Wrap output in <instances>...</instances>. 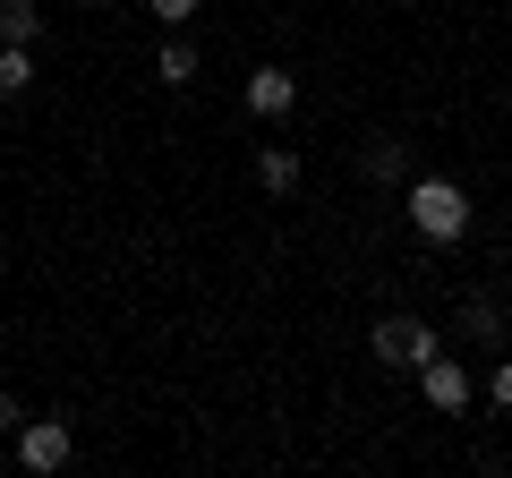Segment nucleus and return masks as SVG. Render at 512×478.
<instances>
[{
  "mask_svg": "<svg viewBox=\"0 0 512 478\" xmlns=\"http://www.w3.org/2000/svg\"><path fill=\"white\" fill-rule=\"evenodd\" d=\"M410 231H419L427 248H461V239H470V197H461V180H410Z\"/></svg>",
  "mask_w": 512,
  "mask_h": 478,
  "instance_id": "f257e3e1",
  "label": "nucleus"
},
{
  "mask_svg": "<svg viewBox=\"0 0 512 478\" xmlns=\"http://www.w3.org/2000/svg\"><path fill=\"white\" fill-rule=\"evenodd\" d=\"M367 350H376L384 368H427V359H436V325H427V316H384L376 333H367Z\"/></svg>",
  "mask_w": 512,
  "mask_h": 478,
  "instance_id": "f03ea898",
  "label": "nucleus"
},
{
  "mask_svg": "<svg viewBox=\"0 0 512 478\" xmlns=\"http://www.w3.org/2000/svg\"><path fill=\"white\" fill-rule=\"evenodd\" d=\"M69 453H77L69 419H26V427H18V461H26V470L52 478V470H69Z\"/></svg>",
  "mask_w": 512,
  "mask_h": 478,
  "instance_id": "7ed1b4c3",
  "label": "nucleus"
},
{
  "mask_svg": "<svg viewBox=\"0 0 512 478\" xmlns=\"http://www.w3.org/2000/svg\"><path fill=\"white\" fill-rule=\"evenodd\" d=\"M419 393H427V410H470V368H461L453 350H436L419 368Z\"/></svg>",
  "mask_w": 512,
  "mask_h": 478,
  "instance_id": "20e7f679",
  "label": "nucleus"
},
{
  "mask_svg": "<svg viewBox=\"0 0 512 478\" xmlns=\"http://www.w3.org/2000/svg\"><path fill=\"white\" fill-rule=\"evenodd\" d=\"M239 103H248L256 120H282V111L299 103V77H291V69H256L248 86H239Z\"/></svg>",
  "mask_w": 512,
  "mask_h": 478,
  "instance_id": "39448f33",
  "label": "nucleus"
},
{
  "mask_svg": "<svg viewBox=\"0 0 512 478\" xmlns=\"http://www.w3.org/2000/svg\"><path fill=\"white\" fill-rule=\"evenodd\" d=\"M256 188H265V197H291L299 188V154L291 146H256Z\"/></svg>",
  "mask_w": 512,
  "mask_h": 478,
  "instance_id": "423d86ee",
  "label": "nucleus"
},
{
  "mask_svg": "<svg viewBox=\"0 0 512 478\" xmlns=\"http://www.w3.org/2000/svg\"><path fill=\"white\" fill-rule=\"evenodd\" d=\"M359 171L376 188H393V180H410V146H393V137H367V154H359Z\"/></svg>",
  "mask_w": 512,
  "mask_h": 478,
  "instance_id": "0eeeda50",
  "label": "nucleus"
},
{
  "mask_svg": "<svg viewBox=\"0 0 512 478\" xmlns=\"http://www.w3.org/2000/svg\"><path fill=\"white\" fill-rule=\"evenodd\" d=\"M35 86V43H0V103H18Z\"/></svg>",
  "mask_w": 512,
  "mask_h": 478,
  "instance_id": "6e6552de",
  "label": "nucleus"
},
{
  "mask_svg": "<svg viewBox=\"0 0 512 478\" xmlns=\"http://www.w3.org/2000/svg\"><path fill=\"white\" fill-rule=\"evenodd\" d=\"M0 43H43V9L35 0H0Z\"/></svg>",
  "mask_w": 512,
  "mask_h": 478,
  "instance_id": "1a4fd4ad",
  "label": "nucleus"
},
{
  "mask_svg": "<svg viewBox=\"0 0 512 478\" xmlns=\"http://www.w3.org/2000/svg\"><path fill=\"white\" fill-rule=\"evenodd\" d=\"M154 77H163L171 94H188V86H197V52H188V43H163V60H154Z\"/></svg>",
  "mask_w": 512,
  "mask_h": 478,
  "instance_id": "9d476101",
  "label": "nucleus"
},
{
  "mask_svg": "<svg viewBox=\"0 0 512 478\" xmlns=\"http://www.w3.org/2000/svg\"><path fill=\"white\" fill-rule=\"evenodd\" d=\"M461 333H470V342H504V308H495V299H470V308H461Z\"/></svg>",
  "mask_w": 512,
  "mask_h": 478,
  "instance_id": "9b49d317",
  "label": "nucleus"
},
{
  "mask_svg": "<svg viewBox=\"0 0 512 478\" xmlns=\"http://www.w3.org/2000/svg\"><path fill=\"white\" fill-rule=\"evenodd\" d=\"M146 9H154L163 26H188V18H197V0H146Z\"/></svg>",
  "mask_w": 512,
  "mask_h": 478,
  "instance_id": "f8f14e48",
  "label": "nucleus"
},
{
  "mask_svg": "<svg viewBox=\"0 0 512 478\" xmlns=\"http://www.w3.org/2000/svg\"><path fill=\"white\" fill-rule=\"evenodd\" d=\"M487 393H495V410H504V419H512V359H504V368L487 376Z\"/></svg>",
  "mask_w": 512,
  "mask_h": 478,
  "instance_id": "ddd939ff",
  "label": "nucleus"
},
{
  "mask_svg": "<svg viewBox=\"0 0 512 478\" xmlns=\"http://www.w3.org/2000/svg\"><path fill=\"white\" fill-rule=\"evenodd\" d=\"M18 427H26V410L9 402V393H0V436H18Z\"/></svg>",
  "mask_w": 512,
  "mask_h": 478,
  "instance_id": "4468645a",
  "label": "nucleus"
},
{
  "mask_svg": "<svg viewBox=\"0 0 512 478\" xmlns=\"http://www.w3.org/2000/svg\"><path fill=\"white\" fill-rule=\"evenodd\" d=\"M504 470H512V453H504Z\"/></svg>",
  "mask_w": 512,
  "mask_h": 478,
  "instance_id": "2eb2a0df",
  "label": "nucleus"
}]
</instances>
